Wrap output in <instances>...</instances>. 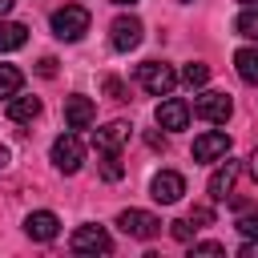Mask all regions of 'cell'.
Segmentation results:
<instances>
[{"instance_id": "cell-2", "label": "cell", "mask_w": 258, "mask_h": 258, "mask_svg": "<svg viewBox=\"0 0 258 258\" xmlns=\"http://www.w3.org/2000/svg\"><path fill=\"white\" fill-rule=\"evenodd\" d=\"M137 81H141L145 93L165 97V93H173L177 73H173V64H165V60H145V64H137Z\"/></svg>"}, {"instance_id": "cell-33", "label": "cell", "mask_w": 258, "mask_h": 258, "mask_svg": "<svg viewBox=\"0 0 258 258\" xmlns=\"http://www.w3.org/2000/svg\"><path fill=\"white\" fill-rule=\"evenodd\" d=\"M238 4H242V8H246V4H258V0H238Z\"/></svg>"}, {"instance_id": "cell-8", "label": "cell", "mask_w": 258, "mask_h": 258, "mask_svg": "<svg viewBox=\"0 0 258 258\" xmlns=\"http://www.w3.org/2000/svg\"><path fill=\"white\" fill-rule=\"evenodd\" d=\"M69 246H73V254H109L113 250V238L101 226H81Z\"/></svg>"}, {"instance_id": "cell-26", "label": "cell", "mask_w": 258, "mask_h": 258, "mask_svg": "<svg viewBox=\"0 0 258 258\" xmlns=\"http://www.w3.org/2000/svg\"><path fill=\"white\" fill-rule=\"evenodd\" d=\"M189 222H198V226H206V222H214V210H206V206H198V210L189 214Z\"/></svg>"}, {"instance_id": "cell-13", "label": "cell", "mask_w": 258, "mask_h": 258, "mask_svg": "<svg viewBox=\"0 0 258 258\" xmlns=\"http://www.w3.org/2000/svg\"><path fill=\"white\" fill-rule=\"evenodd\" d=\"M234 181H238V161H222V165L210 173V181H206L210 202H226V198H230V189H234Z\"/></svg>"}, {"instance_id": "cell-20", "label": "cell", "mask_w": 258, "mask_h": 258, "mask_svg": "<svg viewBox=\"0 0 258 258\" xmlns=\"http://www.w3.org/2000/svg\"><path fill=\"white\" fill-rule=\"evenodd\" d=\"M185 89H202L206 81H210V64H202V60H189L185 69H181V77H177Z\"/></svg>"}, {"instance_id": "cell-32", "label": "cell", "mask_w": 258, "mask_h": 258, "mask_svg": "<svg viewBox=\"0 0 258 258\" xmlns=\"http://www.w3.org/2000/svg\"><path fill=\"white\" fill-rule=\"evenodd\" d=\"M113 4H137V0H113Z\"/></svg>"}, {"instance_id": "cell-9", "label": "cell", "mask_w": 258, "mask_h": 258, "mask_svg": "<svg viewBox=\"0 0 258 258\" xmlns=\"http://www.w3.org/2000/svg\"><path fill=\"white\" fill-rule=\"evenodd\" d=\"M153 117H157V125H161V129L177 133V129H185V125H189V105H185L181 97H169V93H165V101L157 105V113H153Z\"/></svg>"}, {"instance_id": "cell-17", "label": "cell", "mask_w": 258, "mask_h": 258, "mask_svg": "<svg viewBox=\"0 0 258 258\" xmlns=\"http://www.w3.org/2000/svg\"><path fill=\"white\" fill-rule=\"evenodd\" d=\"M234 69L246 85H258V48H238L234 52Z\"/></svg>"}, {"instance_id": "cell-34", "label": "cell", "mask_w": 258, "mask_h": 258, "mask_svg": "<svg viewBox=\"0 0 258 258\" xmlns=\"http://www.w3.org/2000/svg\"><path fill=\"white\" fill-rule=\"evenodd\" d=\"M181 4H189V0H181Z\"/></svg>"}, {"instance_id": "cell-27", "label": "cell", "mask_w": 258, "mask_h": 258, "mask_svg": "<svg viewBox=\"0 0 258 258\" xmlns=\"http://www.w3.org/2000/svg\"><path fill=\"white\" fill-rule=\"evenodd\" d=\"M238 254H242V258H258V238H246Z\"/></svg>"}, {"instance_id": "cell-4", "label": "cell", "mask_w": 258, "mask_h": 258, "mask_svg": "<svg viewBox=\"0 0 258 258\" xmlns=\"http://www.w3.org/2000/svg\"><path fill=\"white\" fill-rule=\"evenodd\" d=\"M81 161H85V145H81V137H77V133H60V137L52 141V165H56L60 173H77Z\"/></svg>"}, {"instance_id": "cell-6", "label": "cell", "mask_w": 258, "mask_h": 258, "mask_svg": "<svg viewBox=\"0 0 258 258\" xmlns=\"http://www.w3.org/2000/svg\"><path fill=\"white\" fill-rule=\"evenodd\" d=\"M117 226H121L129 238L149 242V238L161 230V218H157V214H149V210H121V214H117Z\"/></svg>"}, {"instance_id": "cell-31", "label": "cell", "mask_w": 258, "mask_h": 258, "mask_svg": "<svg viewBox=\"0 0 258 258\" xmlns=\"http://www.w3.org/2000/svg\"><path fill=\"white\" fill-rule=\"evenodd\" d=\"M12 4H16V0H0V16H4V12L12 8Z\"/></svg>"}, {"instance_id": "cell-19", "label": "cell", "mask_w": 258, "mask_h": 258, "mask_svg": "<svg viewBox=\"0 0 258 258\" xmlns=\"http://www.w3.org/2000/svg\"><path fill=\"white\" fill-rule=\"evenodd\" d=\"M101 177H105V181H121V177H125L121 149H101Z\"/></svg>"}, {"instance_id": "cell-15", "label": "cell", "mask_w": 258, "mask_h": 258, "mask_svg": "<svg viewBox=\"0 0 258 258\" xmlns=\"http://www.w3.org/2000/svg\"><path fill=\"white\" fill-rule=\"evenodd\" d=\"M8 117L16 125H28L32 117H40V101L36 97H8Z\"/></svg>"}, {"instance_id": "cell-21", "label": "cell", "mask_w": 258, "mask_h": 258, "mask_svg": "<svg viewBox=\"0 0 258 258\" xmlns=\"http://www.w3.org/2000/svg\"><path fill=\"white\" fill-rule=\"evenodd\" d=\"M24 85V73L16 64H0V97H16Z\"/></svg>"}, {"instance_id": "cell-23", "label": "cell", "mask_w": 258, "mask_h": 258, "mask_svg": "<svg viewBox=\"0 0 258 258\" xmlns=\"http://www.w3.org/2000/svg\"><path fill=\"white\" fill-rule=\"evenodd\" d=\"M194 230H198V226H194L189 218H181V222H169V234H173L177 242H189V238H194Z\"/></svg>"}, {"instance_id": "cell-14", "label": "cell", "mask_w": 258, "mask_h": 258, "mask_svg": "<svg viewBox=\"0 0 258 258\" xmlns=\"http://www.w3.org/2000/svg\"><path fill=\"white\" fill-rule=\"evenodd\" d=\"M129 133H133L129 121H109V125H101V129L93 133V145H97V153H101V149H121V145L129 141Z\"/></svg>"}, {"instance_id": "cell-11", "label": "cell", "mask_w": 258, "mask_h": 258, "mask_svg": "<svg viewBox=\"0 0 258 258\" xmlns=\"http://www.w3.org/2000/svg\"><path fill=\"white\" fill-rule=\"evenodd\" d=\"M226 153H230V137H226V133L210 129V133L194 137V161H218V157H226Z\"/></svg>"}, {"instance_id": "cell-7", "label": "cell", "mask_w": 258, "mask_h": 258, "mask_svg": "<svg viewBox=\"0 0 258 258\" xmlns=\"http://www.w3.org/2000/svg\"><path fill=\"white\" fill-rule=\"evenodd\" d=\"M181 194H185V177H181L177 169H161V173H153V181H149V198H153V202L173 206V202H181Z\"/></svg>"}, {"instance_id": "cell-5", "label": "cell", "mask_w": 258, "mask_h": 258, "mask_svg": "<svg viewBox=\"0 0 258 258\" xmlns=\"http://www.w3.org/2000/svg\"><path fill=\"white\" fill-rule=\"evenodd\" d=\"M141 36H145V24H141L137 16H117V20L109 24V44H113L117 52H133V48L141 44Z\"/></svg>"}, {"instance_id": "cell-3", "label": "cell", "mask_w": 258, "mask_h": 258, "mask_svg": "<svg viewBox=\"0 0 258 258\" xmlns=\"http://www.w3.org/2000/svg\"><path fill=\"white\" fill-rule=\"evenodd\" d=\"M230 113H234L230 93L210 89V93H198V97H194V117H202V121H210V125H226Z\"/></svg>"}, {"instance_id": "cell-16", "label": "cell", "mask_w": 258, "mask_h": 258, "mask_svg": "<svg viewBox=\"0 0 258 258\" xmlns=\"http://www.w3.org/2000/svg\"><path fill=\"white\" fill-rule=\"evenodd\" d=\"M24 40H28V28L24 24L0 20V52H16V48H24Z\"/></svg>"}, {"instance_id": "cell-28", "label": "cell", "mask_w": 258, "mask_h": 258, "mask_svg": "<svg viewBox=\"0 0 258 258\" xmlns=\"http://www.w3.org/2000/svg\"><path fill=\"white\" fill-rule=\"evenodd\" d=\"M52 73H56V60L44 56V60H40V77H52Z\"/></svg>"}, {"instance_id": "cell-1", "label": "cell", "mask_w": 258, "mask_h": 258, "mask_svg": "<svg viewBox=\"0 0 258 258\" xmlns=\"http://www.w3.org/2000/svg\"><path fill=\"white\" fill-rule=\"evenodd\" d=\"M48 24H52V36L56 40H81L89 32V8L85 4H64V8L52 12Z\"/></svg>"}, {"instance_id": "cell-10", "label": "cell", "mask_w": 258, "mask_h": 258, "mask_svg": "<svg viewBox=\"0 0 258 258\" xmlns=\"http://www.w3.org/2000/svg\"><path fill=\"white\" fill-rule=\"evenodd\" d=\"M93 121H97V105L89 97H81V93L64 97V125L69 129H89Z\"/></svg>"}, {"instance_id": "cell-12", "label": "cell", "mask_w": 258, "mask_h": 258, "mask_svg": "<svg viewBox=\"0 0 258 258\" xmlns=\"http://www.w3.org/2000/svg\"><path fill=\"white\" fill-rule=\"evenodd\" d=\"M56 230H60V218H56L52 210H36V214L24 218V234H28L32 242H52Z\"/></svg>"}, {"instance_id": "cell-25", "label": "cell", "mask_w": 258, "mask_h": 258, "mask_svg": "<svg viewBox=\"0 0 258 258\" xmlns=\"http://www.w3.org/2000/svg\"><path fill=\"white\" fill-rule=\"evenodd\" d=\"M194 254H226V246H218V242H194Z\"/></svg>"}, {"instance_id": "cell-29", "label": "cell", "mask_w": 258, "mask_h": 258, "mask_svg": "<svg viewBox=\"0 0 258 258\" xmlns=\"http://www.w3.org/2000/svg\"><path fill=\"white\" fill-rule=\"evenodd\" d=\"M8 161H12V153H8L4 145H0V169H8Z\"/></svg>"}, {"instance_id": "cell-18", "label": "cell", "mask_w": 258, "mask_h": 258, "mask_svg": "<svg viewBox=\"0 0 258 258\" xmlns=\"http://www.w3.org/2000/svg\"><path fill=\"white\" fill-rule=\"evenodd\" d=\"M234 32H238V36H246V40H258V4H246V8L238 12Z\"/></svg>"}, {"instance_id": "cell-30", "label": "cell", "mask_w": 258, "mask_h": 258, "mask_svg": "<svg viewBox=\"0 0 258 258\" xmlns=\"http://www.w3.org/2000/svg\"><path fill=\"white\" fill-rule=\"evenodd\" d=\"M250 173H254V181H258V149L250 153Z\"/></svg>"}, {"instance_id": "cell-22", "label": "cell", "mask_w": 258, "mask_h": 258, "mask_svg": "<svg viewBox=\"0 0 258 258\" xmlns=\"http://www.w3.org/2000/svg\"><path fill=\"white\" fill-rule=\"evenodd\" d=\"M238 234H242V238H258V210H242V218H238Z\"/></svg>"}, {"instance_id": "cell-24", "label": "cell", "mask_w": 258, "mask_h": 258, "mask_svg": "<svg viewBox=\"0 0 258 258\" xmlns=\"http://www.w3.org/2000/svg\"><path fill=\"white\" fill-rule=\"evenodd\" d=\"M101 85H105V93H109V97H113V101H129V93H125V85H121V81H117V77H105V81H101Z\"/></svg>"}]
</instances>
